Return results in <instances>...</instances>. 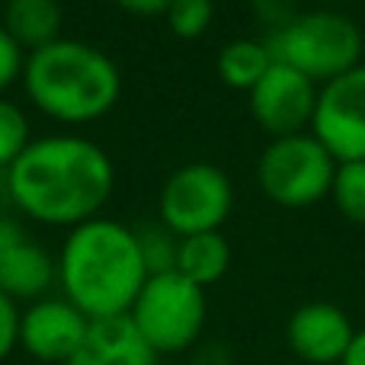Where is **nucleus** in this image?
I'll return each mask as SVG.
<instances>
[{
    "instance_id": "obj_20",
    "label": "nucleus",
    "mask_w": 365,
    "mask_h": 365,
    "mask_svg": "<svg viewBox=\"0 0 365 365\" xmlns=\"http://www.w3.org/2000/svg\"><path fill=\"white\" fill-rule=\"evenodd\" d=\"M215 4L212 0H170L164 19L177 38H199L212 26Z\"/></svg>"
},
{
    "instance_id": "obj_25",
    "label": "nucleus",
    "mask_w": 365,
    "mask_h": 365,
    "mask_svg": "<svg viewBox=\"0 0 365 365\" xmlns=\"http://www.w3.org/2000/svg\"><path fill=\"white\" fill-rule=\"evenodd\" d=\"M125 13H135V16H164L170 0H115Z\"/></svg>"
},
{
    "instance_id": "obj_22",
    "label": "nucleus",
    "mask_w": 365,
    "mask_h": 365,
    "mask_svg": "<svg viewBox=\"0 0 365 365\" xmlns=\"http://www.w3.org/2000/svg\"><path fill=\"white\" fill-rule=\"evenodd\" d=\"M19 346V308L13 298L0 292V362L10 359V353Z\"/></svg>"
},
{
    "instance_id": "obj_17",
    "label": "nucleus",
    "mask_w": 365,
    "mask_h": 365,
    "mask_svg": "<svg viewBox=\"0 0 365 365\" xmlns=\"http://www.w3.org/2000/svg\"><path fill=\"white\" fill-rule=\"evenodd\" d=\"M330 199L340 208L343 218H349L353 225H365V160L336 164Z\"/></svg>"
},
{
    "instance_id": "obj_7",
    "label": "nucleus",
    "mask_w": 365,
    "mask_h": 365,
    "mask_svg": "<svg viewBox=\"0 0 365 365\" xmlns=\"http://www.w3.org/2000/svg\"><path fill=\"white\" fill-rule=\"evenodd\" d=\"M160 225L177 237L221 231L227 215L234 212V186L221 167L208 160L182 164L164 180L160 189Z\"/></svg>"
},
{
    "instance_id": "obj_12",
    "label": "nucleus",
    "mask_w": 365,
    "mask_h": 365,
    "mask_svg": "<svg viewBox=\"0 0 365 365\" xmlns=\"http://www.w3.org/2000/svg\"><path fill=\"white\" fill-rule=\"evenodd\" d=\"M356 336L346 311L330 302H304L285 324V343L308 365H340Z\"/></svg>"
},
{
    "instance_id": "obj_4",
    "label": "nucleus",
    "mask_w": 365,
    "mask_h": 365,
    "mask_svg": "<svg viewBox=\"0 0 365 365\" xmlns=\"http://www.w3.org/2000/svg\"><path fill=\"white\" fill-rule=\"evenodd\" d=\"M266 45L276 61L302 71L308 81L324 87L334 77L362 64L365 36L353 16L334 6H317V10L298 13L282 29L269 32Z\"/></svg>"
},
{
    "instance_id": "obj_23",
    "label": "nucleus",
    "mask_w": 365,
    "mask_h": 365,
    "mask_svg": "<svg viewBox=\"0 0 365 365\" xmlns=\"http://www.w3.org/2000/svg\"><path fill=\"white\" fill-rule=\"evenodd\" d=\"M253 13H257V16L263 19L272 32L282 29L289 19L298 16V10H295V4H292V0H253Z\"/></svg>"
},
{
    "instance_id": "obj_26",
    "label": "nucleus",
    "mask_w": 365,
    "mask_h": 365,
    "mask_svg": "<svg viewBox=\"0 0 365 365\" xmlns=\"http://www.w3.org/2000/svg\"><path fill=\"white\" fill-rule=\"evenodd\" d=\"M340 365H365V327L356 330L353 343H349V349H346V356H343Z\"/></svg>"
},
{
    "instance_id": "obj_21",
    "label": "nucleus",
    "mask_w": 365,
    "mask_h": 365,
    "mask_svg": "<svg viewBox=\"0 0 365 365\" xmlns=\"http://www.w3.org/2000/svg\"><path fill=\"white\" fill-rule=\"evenodd\" d=\"M23 64H26V51L19 48L10 38V32L0 26V93H4L16 77H23Z\"/></svg>"
},
{
    "instance_id": "obj_14",
    "label": "nucleus",
    "mask_w": 365,
    "mask_h": 365,
    "mask_svg": "<svg viewBox=\"0 0 365 365\" xmlns=\"http://www.w3.org/2000/svg\"><path fill=\"white\" fill-rule=\"evenodd\" d=\"M0 26L29 55L61 38V4L58 0H6Z\"/></svg>"
},
{
    "instance_id": "obj_19",
    "label": "nucleus",
    "mask_w": 365,
    "mask_h": 365,
    "mask_svg": "<svg viewBox=\"0 0 365 365\" xmlns=\"http://www.w3.org/2000/svg\"><path fill=\"white\" fill-rule=\"evenodd\" d=\"M138 234V244L141 253H145V266H148V276L154 272H167L177 266V244L180 237L164 225H148V227H135Z\"/></svg>"
},
{
    "instance_id": "obj_11",
    "label": "nucleus",
    "mask_w": 365,
    "mask_h": 365,
    "mask_svg": "<svg viewBox=\"0 0 365 365\" xmlns=\"http://www.w3.org/2000/svg\"><path fill=\"white\" fill-rule=\"evenodd\" d=\"M58 282V259L19 218L0 215V292L13 302H38Z\"/></svg>"
},
{
    "instance_id": "obj_3",
    "label": "nucleus",
    "mask_w": 365,
    "mask_h": 365,
    "mask_svg": "<svg viewBox=\"0 0 365 365\" xmlns=\"http://www.w3.org/2000/svg\"><path fill=\"white\" fill-rule=\"evenodd\" d=\"M23 87L45 115L68 125L96 122L119 103V64L103 48L81 38H55L29 51Z\"/></svg>"
},
{
    "instance_id": "obj_16",
    "label": "nucleus",
    "mask_w": 365,
    "mask_h": 365,
    "mask_svg": "<svg viewBox=\"0 0 365 365\" xmlns=\"http://www.w3.org/2000/svg\"><path fill=\"white\" fill-rule=\"evenodd\" d=\"M276 61L266 38H231L218 51V77L234 90H250Z\"/></svg>"
},
{
    "instance_id": "obj_8",
    "label": "nucleus",
    "mask_w": 365,
    "mask_h": 365,
    "mask_svg": "<svg viewBox=\"0 0 365 365\" xmlns=\"http://www.w3.org/2000/svg\"><path fill=\"white\" fill-rule=\"evenodd\" d=\"M311 135L336 164L365 160V61L317 90Z\"/></svg>"
},
{
    "instance_id": "obj_1",
    "label": "nucleus",
    "mask_w": 365,
    "mask_h": 365,
    "mask_svg": "<svg viewBox=\"0 0 365 365\" xmlns=\"http://www.w3.org/2000/svg\"><path fill=\"white\" fill-rule=\"evenodd\" d=\"M115 186L106 148L83 135L32 138L6 170V195L19 215L38 225L77 227L96 218Z\"/></svg>"
},
{
    "instance_id": "obj_18",
    "label": "nucleus",
    "mask_w": 365,
    "mask_h": 365,
    "mask_svg": "<svg viewBox=\"0 0 365 365\" xmlns=\"http://www.w3.org/2000/svg\"><path fill=\"white\" fill-rule=\"evenodd\" d=\"M32 132H29V119L26 113L16 106L13 100L0 96V170H10L19 160V154L29 148Z\"/></svg>"
},
{
    "instance_id": "obj_2",
    "label": "nucleus",
    "mask_w": 365,
    "mask_h": 365,
    "mask_svg": "<svg viewBox=\"0 0 365 365\" xmlns=\"http://www.w3.org/2000/svg\"><path fill=\"white\" fill-rule=\"evenodd\" d=\"M145 282L148 266L135 227L96 215L68 231L58 253V285L83 317H125Z\"/></svg>"
},
{
    "instance_id": "obj_24",
    "label": "nucleus",
    "mask_w": 365,
    "mask_h": 365,
    "mask_svg": "<svg viewBox=\"0 0 365 365\" xmlns=\"http://www.w3.org/2000/svg\"><path fill=\"white\" fill-rule=\"evenodd\" d=\"M192 365H234V356L225 343L208 340V343H199V346H195Z\"/></svg>"
},
{
    "instance_id": "obj_9",
    "label": "nucleus",
    "mask_w": 365,
    "mask_h": 365,
    "mask_svg": "<svg viewBox=\"0 0 365 365\" xmlns=\"http://www.w3.org/2000/svg\"><path fill=\"white\" fill-rule=\"evenodd\" d=\"M317 83L308 81L302 71L282 61H272L269 71L247 90L250 115L272 138L308 132L317 109Z\"/></svg>"
},
{
    "instance_id": "obj_10",
    "label": "nucleus",
    "mask_w": 365,
    "mask_h": 365,
    "mask_svg": "<svg viewBox=\"0 0 365 365\" xmlns=\"http://www.w3.org/2000/svg\"><path fill=\"white\" fill-rule=\"evenodd\" d=\"M87 330L90 317H83L68 298L45 295L19 311V349L48 365H68Z\"/></svg>"
},
{
    "instance_id": "obj_27",
    "label": "nucleus",
    "mask_w": 365,
    "mask_h": 365,
    "mask_svg": "<svg viewBox=\"0 0 365 365\" xmlns=\"http://www.w3.org/2000/svg\"><path fill=\"white\" fill-rule=\"evenodd\" d=\"M317 4H349V0H317Z\"/></svg>"
},
{
    "instance_id": "obj_5",
    "label": "nucleus",
    "mask_w": 365,
    "mask_h": 365,
    "mask_svg": "<svg viewBox=\"0 0 365 365\" xmlns=\"http://www.w3.org/2000/svg\"><path fill=\"white\" fill-rule=\"evenodd\" d=\"M128 321L141 334V340L158 356H173L192 349L202 340L208 321L205 289L189 282L177 269L154 272L141 285Z\"/></svg>"
},
{
    "instance_id": "obj_6",
    "label": "nucleus",
    "mask_w": 365,
    "mask_h": 365,
    "mask_svg": "<svg viewBox=\"0 0 365 365\" xmlns=\"http://www.w3.org/2000/svg\"><path fill=\"white\" fill-rule=\"evenodd\" d=\"M334 177V154L311 135V128L272 138L257 160L259 189L279 208H311L321 199H330Z\"/></svg>"
},
{
    "instance_id": "obj_13",
    "label": "nucleus",
    "mask_w": 365,
    "mask_h": 365,
    "mask_svg": "<svg viewBox=\"0 0 365 365\" xmlns=\"http://www.w3.org/2000/svg\"><path fill=\"white\" fill-rule=\"evenodd\" d=\"M158 359L160 356L141 340L125 314L109 321H90L87 336L68 365H158Z\"/></svg>"
},
{
    "instance_id": "obj_15",
    "label": "nucleus",
    "mask_w": 365,
    "mask_h": 365,
    "mask_svg": "<svg viewBox=\"0 0 365 365\" xmlns=\"http://www.w3.org/2000/svg\"><path fill=\"white\" fill-rule=\"evenodd\" d=\"M173 269L180 276H186L189 282H195L199 289L221 282L231 269V244L221 231L208 234H189L180 237L177 244V266Z\"/></svg>"
}]
</instances>
